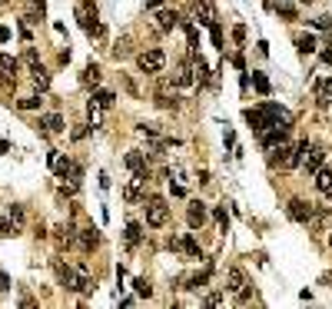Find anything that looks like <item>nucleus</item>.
<instances>
[{"label":"nucleus","mask_w":332,"mask_h":309,"mask_svg":"<svg viewBox=\"0 0 332 309\" xmlns=\"http://www.w3.org/2000/svg\"><path fill=\"white\" fill-rule=\"evenodd\" d=\"M316 189H319V193H329L332 189V170L329 166H319V170H316Z\"/></svg>","instance_id":"nucleus-16"},{"label":"nucleus","mask_w":332,"mask_h":309,"mask_svg":"<svg viewBox=\"0 0 332 309\" xmlns=\"http://www.w3.org/2000/svg\"><path fill=\"white\" fill-rule=\"evenodd\" d=\"M77 240H80V246H83V249L90 253V249H97V246H100V230L87 226V230H80V236H77Z\"/></svg>","instance_id":"nucleus-13"},{"label":"nucleus","mask_w":332,"mask_h":309,"mask_svg":"<svg viewBox=\"0 0 332 309\" xmlns=\"http://www.w3.org/2000/svg\"><path fill=\"white\" fill-rule=\"evenodd\" d=\"M312 216H316L312 203H306V199H292V203H289V220H296V223H309Z\"/></svg>","instance_id":"nucleus-6"},{"label":"nucleus","mask_w":332,"mask_h":309,"mask_svg":"<svg viewBox=\"0 0 332 309\" xmlns=\"http://www.w3.org/2000/svg\"><path fill=\"white\" fill-rule=\"evenodd\" d=\"M100 77H103V73H100V66H97V63H90L87 70H83V83H87V87H90V83L97 87V83H100Z\"/></svg>","instance_id":"nucleus-25"},{"label":"nucleus","mask_w":332,"mask_h":309,"mask_svg":"<svg viewBox=\"0 0 332 309\" xmlns=\"http://www.w3.org/2000/svg\"><path fill=\"white\" fill-rule=\"evenodd\" d=\"M17 226H20V223H13L10 216H0V236H17Z\"/></svg>","instance_id":"nucleus-23"},{"label":"nucleus","mask_w":332,"mask_h":309,"mask_svg":"<svg viewBox=\"0 0 332 309\" xmlns=\"http://www.w3.org/2000/svg\"><path fill=\"white\" fill-rule=\"evenodd\" d=\"M93 100H97V103L103 107V110H110L113 103H116V97H113L110 90H97V93H93Z\"/></svg>","instance_id":"nucleus-22"},{"label":"nucleus","mask_w":332,"mask_h":309,"mask_svg":"<svg viewBox=\"0 0 332 309\" xmlns=\"http://www.w3.org/2000/svg\"><path fill=\"white\" fill-rule=\"evenodd\" d=\"M206 283H210V269H206V273H199V276H193V279H189V289H203V286H206Z\"/></svg>","instance_id":"nucleus-30"},{"label":"nucleus","mask_w":332,"mask_h":309,"mask_svg":"<svg viewBox=\"0 0 332 309\" xmlns=\"http://www.w3.org/2000/svg\"><path fill=\"white\" fill-rule=\"evenodd\" d=\"M123 163H126V170H130V173H140V177H150V160H146V153H140V150H130Z\"/></svg>","instance_id":"nucleus-5"},{"label":"nucleus","mask_w":332,"mask_h":309,"mask_svg":"<svg viewBox=\"0 0 332 309\" xmlns=\"http://www.w3.org/2000/svg\"><path fill=\"white\" fill-rule=\"evenodd\" d=\"M54 273H56V283H60L63 289H70V293H73V286H77V273H73V269H70L63 259H54Z\"/></svg>","instance_id":"nucleus-7"},{"label":"nucleus","mask_w":332,"mask_h":309,"mask_svg":"<svg viewBox=\"0 0 332 309\" xmlns=\"http://www.w3.org/2000/svg\"><path fill=\"white\" fill-rule=\"evenodd\" d=\"M306 150H309V143H306V140H299L296 146H282V143H279V156L273 160V163H279L282 170H296V166L306 160Z\"/></svg>","instance_id":"nucleus-1"},{"label":"nucleus","mask_w":332,"mask_h":309,"mask_svg":"<svg viewBox=\"0 0 332 309\" xmlns=\"http://www.w3.org/2000/svg\"><path fill=\"white\" fill-rule=\"evenodd\" d=\"M7 216L13 223H23V206H7Z\"/></svg>","instance_id":"nucleus-34"},{"label":"nucleus","mask_w":332,"mask_h":309,"mask_svg":"<svg viewBox=\"0 0 332 309\" xmlns=\"http://www.w3.org/2000/svg\"><path fill=\"white\" fill-rule=\"evenodd\" d=\"M213 216H216V223H220V230H222V233L229 230V216H226L222 210H213Z\"/></svg>","instance_id":"nucleus-33"},{"label":"nucleus","mask_w":332,"mask_h":309,"mask_svg":"<svg viewBox=\"0 0 332 309\" xmlns=\"http://www.w3.org/2000/svg\"><path fill=\"white\" fill-rule=\"evenodd\" d=\"M196 17H199V23L213 27L216 23V7H213L210 0H196Z\"/></svg>","instance_id":"nucleus-12"},{"label":"nucleus","mask_w":332,"mask_h":309,"mask_svg":"<svg viewBox=\"0 0 332 309\" xmlns=\"http://www.w3.org/2000/svg\"><path fill=\"white\" fill-rule=\"evenodd\" d=\"M50 160H54V170H56V177H60V180H66V177H73V173H77V163H70L66 156H50Z\"/></svg>","instance_id":"nucleus-14"},{"label":"nucleus","mask_w":332,"mask_h":309,"mask_svg":"<svg viewBox=\"0 0 332 309\" xmlns=\"http://www.w3.org/2000/svg\"><path fill=\"white\" fill-rule=\"evenodd\" d=\"M179 249H183L189 259H199V243H196V236H193V233H186V236L179 240Z\"/></svg>","instance_id":"nucleus-17"},{"label":"nucleus","mask_w":332,"mask_h":309,"mask_svg":"<svg viewBox=\"0 0 332 309\" xmlns=\"http://www.w3.org/2000/svg\"><path fill=\"white\" fill-rule=\"evenodd\" d=\"M90 120H93V126H100V123H103V107H100L97 100H90Z\"/></svg>","instance_id":"nucleus-28"},{"label":"nucleus","mask_w":332,"mask_h":309,"mask_svg":"<svg viewBox=\"0 0 332 309\" xmlns=\"http://www.w3.org/2000/svg\"><path fill=\"white\" fill-rule=\"evenodd\" d=\"M329 246H332V233H329Z\"/></svg>","instance_id":"nucleus-38"},{"label":"nucleus","mask_w":332,"mask_h":309,"mask_svg":"<svg viewBox=\"0 0 332 309\" xmlns=\"http://www.w3.org/2000/svg\"><path fill=\"white\" fill-rule=\"evenodd\" d=\"M40 103H44L40 97H23V100H17V107H20V110H37Z\"/></svg>","instance_id":"nucleus-29"},{"label":"nucleus","mask_w":332,"mask_h":309,"mask_svg":"<svg viewBox=\"0 0 332 309\" xmlns=\"http://www.w3.org/2000/svg\"><path fill=\"white\" fill-rule=\"evenodd\" d=\"M296 47H299V54H302V57L312 54V50H316V37H309V33H306V37H299V40H296Z\"/></svg>","instance_id":"nucleus-26"},{"label":"nucleus","mask_w":332,"mask_h":309,"mask_svg":"<svg viewBox=\"0 0 332 309\" xmlns=\"http://www.w3.org/2000/svg\"><path fill=\"white\" fill-rule=\"evenodd\" d=\"M23 60L30 63V70H40V60H37V50H33V47H27V54H23Z\"/></svg>","instance_id":"nucleus-32"},{"label":"nucleus","mask_w":332,"mask_h":309,"mask_svg":"<svg viewBox=\"0 0 332 309\" xmlns=\"http://www.w3.org/2000/svg\"><path fill=\"white\" fill-rule=\"evenodd\" d=\"M206 216H210V210H206V203H196V199H193V203H189V210H186V220H189V226H193V230H199V226L206 223Z\"/></svg>","instance_id":"nucleus-8"},{"label":"nucleus","mask_w":332,"mask_h":309,"mask_svg":"<svg viewBox=\"0 0 332 309\" xmlns=\"http://www.w3.org/2000/svg\"><path fill=\"white\" fill-rule=\"evenodd\" d=\"M17 70H20V60H13L10 54H0V73H3V77H10Z\"/></svg>","instance_id":"nucleus-20"},{"label":"nucleus","mask_w":332,"mask_h":309,"mask_svg":"<svg viewBox=\"0 0 332 309\" xmlns=\"http://www.w3.org/2000/svg\"><path fill=\"white\" fill-rule=\"evenodd\" d=\"M316 27H319V30H329V27H332V17H329V13H326V17H319V20H316Z\"/></svg>","instance_id":"nucleus-36"},{"label":"nucleus","mask_w":332,"mask_h":309,"mask_svg":"<svg viewBox=\"0 0 332 309\" xmlns=\"http://www.w3.org/2000/svg\"><path fill=\"white\" fill-rule=\"evenodd\" d=\"M276 10L282 13V17H289V20H292V17H296V7H292V3H279Z\"/></svg>","instance_id":"nucleus-35"},{"label":"nucleus","mask_w":332,"mask_h":309,"mask_svg":"<svg viewBox=\"0 0 332 309\" xmlns=\"http://www.w3.org/2000/svg\"><path fill=\"white\" fill-rule=\"evenodd\" d=\"M302 3H312V0H302Z\"/></svg>","instance_id":"nucleus-39"},{"label":"nucleus","mask_w":332,"mask_h":309,"mask_svg":"<svg viewBox=\"0 0 332 309\" xmlns=\"http://www.w3.org/2000/svg\"><path fill=\"white\" fill-rule=\"evenodd\" d=\"M56 243L60 246H73L77 243V230H73V226H56Z\"/></svg>","instance_id":"nucleus-18"},{"label":"nucleus","mask_w":332,"mask_h":309,"mask_svg":"<svg viewBox=\"0 0 332 309\" xmlns=\"http://www.w3.org/2000/svg\"><path fill=\"white\" fill-rule=\"evenodd\" d=\"M40 126H47V133H63L66 123L60 113H47V117H40Z\"/></svg>","instance_id":"nucleus-15"},{"label":"nucleus","mask_w":332,"mask_h":309,"mask_svg":"<svg viewBox=\"0 0 332 309\" xmlns=\"http://www.w3.org/2000/svg\"><path fill=\"white\" fill-rule=\"evenodd\" d=\"M140 240H143V226H140V223H126V243L136 246Z\"/></svg>","instance_id":"nucleus-21"},{"label":"nucleus","mask_w":332,"mask_h":309,"mask_svg":"<svg viewBox=\"0 0 332 309\" xmlns=\"http://www.w3.org/2000/svg\"><path fill=\"white\" fill-rule=\"evenodd\" d=\"M322 60H326V63H332V50H326V54H322Z\"/></svg>","instance_id":"nucleus-37"},{"label":"nucleus","mask_w":332,"mask_h":309,"mask_svg":"<svg viewBox=\"0 0 332 309\" xmlns=\"http://www.w3.org/2000/svg\"><path fill=\"white\" fill-rule=\"evenodd\" d=\"M173 87H189V83H193V73H189L186 66H183V70H176V73H173Z\"/></svg>","instance_id":"nucleus-24"},{"label":"nucleus","mask_w":332,"mask_h":309,"mask_svg":"<svg viewBox=\"0 0 332 309\" xmlns=\"http://www.w3.org/2000/svg\"><path fill=\"white\" fill-rule=\"evenodd\" d=\"M243 286H246V273L239 266H232L229 273H226V289L229 293H243Z\"/></svg>","instance_id":"nucleus-11"},{"label":"nucleus","mask_w":332,"mask_h":309,"mask_svg":"<svg viewBox=\"0 0 332 309\" xmlns=\"http://www.w3.org/2000/svg\"><path fill=\"white\" fill-rule=\"evenodd\" d=\"M302 163H306V173H316V170H319V166L326 163V150H322V146H309V150H306V160H302Z\"/></svg>","instance_id":"nucleus-10"},{"label":"nucleus","mask_w":332,"mask_h":309,"mask_svg":"<svg viewBox=\"0 0 332 309\" xmlns=\"http://www.w3.org/2000/svg\"><path fill=\"white\" fill-rule=\"evenodd\" d=\"M156 23H160V30H173V27H176V10H160L156 13Z\"/></svg>","instance_id":"nucleus-19"},{"label":"nucleus","mask_w":332,"mask_h":309,"mask_svg":"<svg viewBox=\"0 0 332 309\" xmlns=\"http://www.w3.org/2000/svg\"><path fill=\"white\" fill-rule=\"evenodd\" d=\"M316 103L319 107H332V77H326V80H316Z\"/></svg>","instance_id":"nucleus-9"},{"label":"nucleus","mask_w":332,"mask_h":309,"mask_svg":"<svg viewBox=\"0 0 332 309\" xmlns=\"http://www.w3.org/2000/svg\"><path fill=\"white\" fill-rule=\"evenodd\" d=\"M133 289H136V296H153V286H150V283H146L143 276H140V279H133Z\"/></svg>","instance_id":"nucleus-27"},{"label":"nucleus","mask_w":332,"mask_h":309,"mask_svg":"<svg viewBox=\"0 0 332 309\" xmlns=\"http://www.w3.org/2000/svg\"><path fill=\"white\" fill-rule=\"evenodd\" d=\"M253 83H256V90H259L263 97H266V93H269V80H266L263 73H253Z\"/></svg>","instance_id":"nucleus-31"},{"label":"nucleus","mask_w":332,"mask_h":309,"mask_svg":"<svg viewBox=\"0 0 332 309\" xmlns=\"http://www.w3.org/2000/svg\"><path fill=\"white\" fill-rule=\"evenodd\" d=\"M136 66H140L143 73H163V66H166V54L160 50V47H150V50H143V54L136 57Z\"/></svg>","instance_id":"nucleus-4"},{"label":"nucleus","mask_w":332,"mask_h":309,"mask_svg":"<svg viewBox=\"0 0 332 309\" xmlns=\"http://www.w3.org/2000/svg\"><path fill=\"white\" fill-rule=\"evenodd\" d=\"M146 203V226H153V230H160V226H166V220H169V206H166L163 196H150L143 199Z\"/></svg>","instance_id":"nucleus-2"},{"label":"nucleus","mask_w":332,"mask_h":309,"mask_svg":"<svg viewBox=\"0 0 332 309\" xmlns=\"http://www.w3.org/2000/svg\"><path fill=\"white\" fill-rule=\"evenodd\" d=\"M77 20L90 37H100V33H103V27H100V20H97V3H93V0H83L77 7Z\"/></svg>","instance_id":"nucleus-3"}]
</instances>
